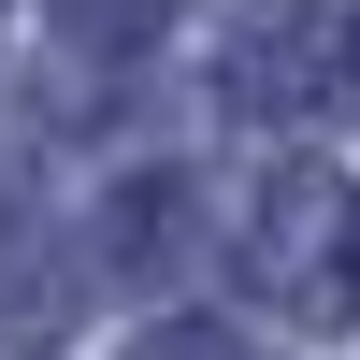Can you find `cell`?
Here are the masks:
<instances>
[{"label": "cell", "mask_w": 360, "mask_h": 360, "mask_svg": "<svg viewBox=\"0 0 360 360\" xmlns=\"http://www.w3.org/2000/svg\"><path fill=\"white\" fill-rule=\"evenodd\" d=\"M245 274L274 288V317L346 332L360 317V188L317 173V159H288L274 188H259V217H245Z\"/></svg>", "instance_id": "cell-1"}, {"label": "cell", "mask_w": 360, "mask_h": 360, "mask_svg": "<svg viewBox=\"0 0 360 360\" xmlns=\"http://www.w3.org/2000/svg\"><path fill=\"white\" fill-rule=\"evenodd\" d=\"M346 86H360V29L332 0H245L217 44V101L259 130H317V115H346Z\"/></svg>", "instance_id": "cell-2"}, {"label": "cell", "mask_w": 360, "mask_h": 360, "mask_svg": "<svg viewBox=\"0 0 360 360\" xmlns=\"http://www.w3.org/2000/svg\"><path fill=\"white\" fill-rule=\"evenodd\" d=\"M72 303H86V274H72V245H58V217L29 202V173L0 159V346H58L72 332Z\"/></svg>", "instance_id": "cell-3"}, {"label": "cell", "mask_w": 360, "mask_h": 360, "mask_svg": "<svg viewBox=\"0 0 360 360\" xmlns=\"http://www.w3.org/2000/svg\"><path fill=\"white\" fill-rule=\"evenodd\" d=\"M44 15H58V29H72V44H86V58H144V44H159V29H173V15H188V0H44Z\"/></svg>", "instance_id": "cell-4"}, {"label": "cell", "mask_w": 360, "mask_h": 360, "mask_svg": "<svg viewBox=\"0 0 360 360\" xmlns=\"http://www.w3.org/2000/svg\"><path fill=\"white\" fill-rule=\"evenodd\" d=\"M130 360H274V346H245V332H217V317H173V332H144Z\"/></svg>", "instance_id": "cell-5"}]
</instances>
